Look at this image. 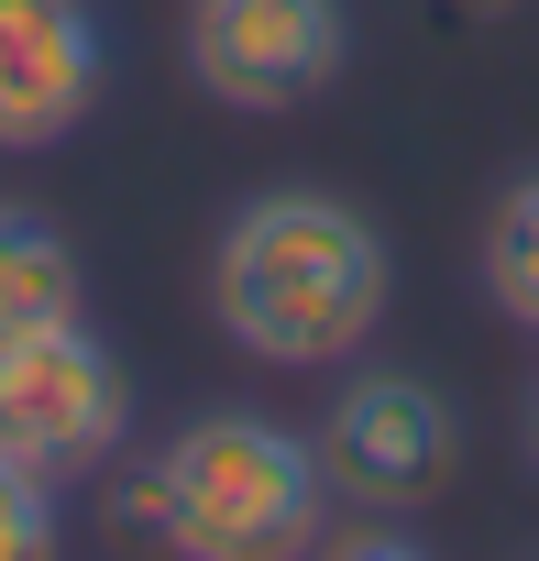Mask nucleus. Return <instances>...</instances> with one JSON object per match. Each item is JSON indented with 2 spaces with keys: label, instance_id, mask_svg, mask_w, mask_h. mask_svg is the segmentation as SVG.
Returning <instances> with one entry per match:
<instances>
[{
  "label": "nucleus",
  "instance_id": "4",
  "mask_svg": "<svg viewBox=\"0 0 539 561\" xmlns=\"http://www.w3.org/2000/svg\"><path fill=\"white\" fill-rule=\"evenodd\" d=\"M309 451H320V484L331 495H353L375 517H408V506H429L462 473V419L418 375H353L331 397V419L309 430Z\"/></svg>",
  "mask_w": 539,
  "mask_h": 561
},
{
  "label": "nucleus",
  "instance_id": "6",
  "mask_svg": "<svg viewBox=\"0 0 539 561\" xmlns=\"http://www.w3.org/2000/svg\"><path fill=\"white\" fill-rule=\"evenodd\" d=\"M100 111L89 0H0V154H45Z\"/></svg>",
  "mask_w": 539,
  "mask_h": 561
},
{
  "label": "nucleus",
  "instance_id": "2",
  "mask_svg": "<svg viewBox=\"0 0 539 561\" xmlns=\"http://www.w3.org/2000/svg\"><path fill=\"white\" fill-rule=\"evenodd\" d=\"M320 451L287 419H253V408H209L165 440V462L133 484V517L187 550V561H264V550H298L320 528Z\"/></svg>",
  "mask_w": 539,
  "mask_h": 561
},
{
  "label": "nucleus",
  "instance_id": "5",
  "mask_svg": "<svg viewBox=\"0 0 539 561\" xmlns=\"http://www.w3.org/2000/svg\"><path fill=\"white\" fill-rule=\"evenodd\" d=\"M187 67L231 111H298L353 67V23H342V0H198Z\"/></svg>",
  "mask_w": 539,
  "mask_h": 561
},
{
  "label": "nucleus",
  "instance_id": "1",
  "mask_svg": "<svg viewBox=\"0 0 539 561\" xmlns=\"http://www.w3.org/2000/svg\"><path fill=\"white\" fill-rule=\"evenodd\" d=\"M386 298H397V253L331 187H264L209 242V309H220L231 353L287 364V375L364 353Z\"/></svg>",
  "mask_w": 539,
  "mask_h": 561
},
{
  "label": "nucleus",
  "instance_id": "8",
  "mask_svg": "<svg viewBox=\"0 0 539 561\" xmlns=\"http://www.w3.org/2000/svg\"><path fill=\"white\" fill-rule=\"evenodd\" d=\"M484 298H495L517 331H539V176H517V187L484 209Z\"/></svg>",
  "mask_w": 539,
  "mask_h": 561
},
{
  "label": "nucleus",
  "instance_id": "7",
  "mask_svg": "<svg viewBox=\"0 0 539 561\" xmlns=\"http://www.w3.org/2000/svg\"><path fill=\"white\" fill-rule=\"evenodd\" d=\"M45 320H78V253L45 209L0 198V342H23Z\"/></svg>",
  "mask_w": 539,
  "mask_h": 561
},
{
  "label": "nucleus",
  "instance_id": "10",
  "mask_svg": "<svg viewBox=\"0 0 539 561\" xmlns=\"http://www.w3.org/2000/svg\"><path fill=\"white\" fill-rule=\"evenodd\" d=\"M528 473H539V386H528Z\"/></svg>",
  "mask_w": 539,
  "mask_h": 561
},
{
  "label": "nucleus",
  "instance_id": "9",
  "mask_svg": "<svg viewBox=\"0 0 539 561\" xmlns=\"http://www.w3.org/2000/svg\"><path fill=\"white\" fill-rule=\"evenodd\" d=\"M45 550H56V484L0 451V561H45Z\"/></svg>",
  "mask_w": 539,
  "mask_h": 561
},
{
  "label": "nucleus",
  "instance_id": "3",
  "mask_svg": "<svg viewBox=\"0 0 539 561\" xmlns=\"http://www.w3.org/2000/svg\"><path fill=\"white\" fill-rule=\"evenodd\" d=\"M122 430H133V375L111 364V342H89V320L0 342V451L23 473L78 484L122 451Z\"/></svg>",
  "mask_w": 539,
  "mask_h": 561
}]
</instances>
